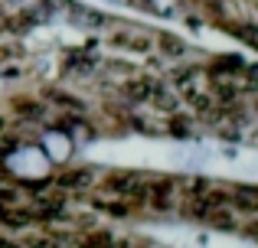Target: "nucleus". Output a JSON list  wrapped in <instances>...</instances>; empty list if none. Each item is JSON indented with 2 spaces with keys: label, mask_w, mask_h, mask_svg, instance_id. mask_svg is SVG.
I'll list each match as a JSON object with an SVG mask.
<instances>
[{
  "label": "nucleus",
  "mask_w": 258,
  "mask_h": 248,
  "mask_svg": "<svg viewBox=\"0 0 258 248\" xmlns=\"http://www.w3.org/2000/svg\"><path fill=\"white\" fill-rule=\"evenodd\" d=\"M79 245H82V248H131L127 242L114 238L111 232H88V235L79 238Z\"/></svg>",
  "instance_id": "f257e3e1"
},
{
  "label": "nucleus",
  "mask_w": 258,
  "mask_h": 248,
  "mask_svg": "<svg viewBox=\"0 0 258 248\" xmlns=\"http://www.w3.org/2000/svg\"><path fill=\"white\" fill-rule=\"evenodd\" d=\"M114 46H124V49H134V52H147L151 49V36H141L134 30H124V33H114Z\"/></svg>",
  "instance_id": "f03ea898"
},
{
  "label": "nucleus",
  "mask_w": 258,
  "mask_h": 248,
  "mask_svg": "<svg viewBox=\"0 0 258 248\" xmlns=\"http://www.w3.org/2000/svg\"><path fill=\"white\" fill-rule=\"evenodd\" d=\"M52 183H56L59 190H79V186L92 183V173H88V170H69V173H59Z\"/></svg>",
  "instance_id": "7ed1b4c3"
},
{
  "label": "nucleus",
  "mask_w": 258,
  "mask_h": 248,
  "mask_svg": "<svg viewBox=\"0 0 258 248\" xmlns=\"http://www.w3.org/2000/svg\"><path fill=\"white\" fill-rule=\"evenodd\" d=\"M17 105V118H26V121H36V118H43V108H39L36 102H30V98H23V102H13Z\"/></svg>",
  "instance_id": "20e7f679"
},
{
  "label": "nucleus",
  "mask_w": 258,
  "mask_h": 248,
  "mask_svg": "<svg viewBox=\"0 0 258 248\" xmlns=\"http://www.w3.org/2000/svg\"><path fill=\"white\" fill-rule=\"evenodd\" d=\"M95 209H108L111 216H127L131 212V203H121V199H95Z\"/></svg>",
  "instance_id": "39448f33"
},
{
  "label": "nucleus",
  "mask_w": 258,
  "mask_h": 248,
  "mask_svg": "<svg viewBox=\"0 0 258 248\" xmlns=\"http://www.w3.org/2000/svg\"><path fill=\"white\" fill-rule=\"evenodd\" d=\"M248 232H252V235H258V222H255V225H252V229H248Z\"/></svg>",
  "instance_id": "423d86ee"
},
{
  "label": "nucleus",
  "mask_w": 258,
  "mask_h": 248,
  "mask_svg": "<svg viewBox=\"0 0 258 248\" xmlns=\"http://www.w3.org/2000/svg\"><path fill=\"white\" fill-rule=\"evenodd\" d=\"M0 134H4V118H0Z\"/></svg>",
  "instance_id": "0eeeda50"
}]
</instances>
